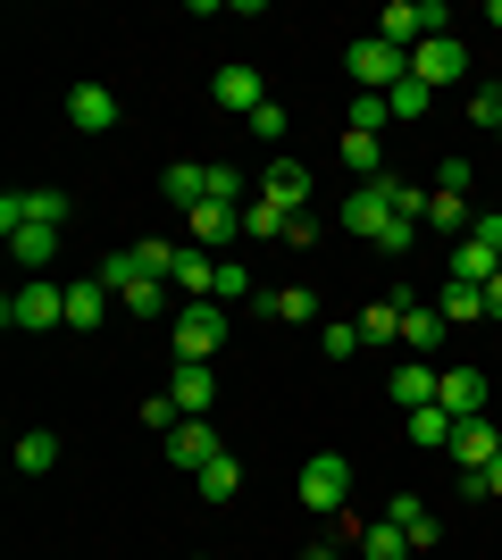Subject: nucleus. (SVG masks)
Masks as SVG:
<instances>
[{"label":"nucleus","instance_id":"1a4fd4ad","mask_svg":"<svg viewBox=\"0 0 502 560\" xmlns=\"http://www.w3.org/2000/svg\"><path fill=\"white\" fill-rule=\"evenodd\" d=\"M260 201H277L285 218H302V210H311V176H302L293 160H268L260 167Z\"/></svg>","mask_w":502,"mask_h":560},{"label":"nucleus","instance_id":"a18cd8bd","mask_svg":"<svg viewBox=\"0 0 502 560\" xmlns=\"http://www.w3.org/2000/svg\"><path fill=\"white\" fill-rule=\"evenodd\" d=\"M302 560H343V544H335V536H318V544H311Z\"/></svg>","mask_w":502,"mask_h":560},{"label":"nucleus","instance_id":"c9c22d12","mask_svg":"<svg viewBox=\"0 0 502 560\" xmlns=\"http://www.w3.org/2000/svg\"><path fill=\"white\" fill-rule=\"evenodd\" d=\"M385 117H394V109H385V93H352V126H343V135H377Z\"/></svg>","mask_w":502,"mask_h":560},{"label":"nucleus","instance_id":"412c9836","mask_svg":"<svg viewBox=\"0 0 502 560\" xmlns=\"http://www.w3.org/2000/svg\"><path fill=\"white\" fill-rule=\"evenodd\" d=\"M453 460H460V468H494V460H502V427L469 419V427L453 435Z\"/></svg>","mask_w":502,"mask_h":560},{"label":"nucleus","instance_id":"37998d69","mask_svg":"<svg viewBox=\"0 0 502 560\" xmlns=\"http://www.w3.org/2000/svg\"><path fill=\"white\" fill-rule=\"evenodd\" d=\"M469 493H478V502H502V460L494 468H469Z\"/></svg>","mask_w":502,"mask_h":560},{"label":"nucleus","instance_id":"c756f323","mask_svg":"<svg viewBox=\"0 0 502 560\" xmlns=\"http://www.w3.org/2000/svg\"><path fill=\"white\" fill-rule=\"evenodd\" d=\"M435 310H444V327H469V318H486V284H460V277H453Z\"/></svg>","mask_w":502,"mask_h":560},{"label":"nucleus","instance_id":"7ed1b4c3","mask_svg":"<svg viewBox=\"0 0 502 560\" xmlns=\"http://www.w3.org/2000/svg\"><path fill=\"white\" fill-rule=\"evenodd\" d=\"M167 343H176V360H218L226 351V302H185L167 318Z\"/></svg>","mask_w":502,"mask_h":560},{"label":"nucleus","instance_id":"9d476101","mask_svg":"<svg viewBox=\"0 0 502 560\" xmlns=\"http://www.w3.org/2000/svg\"><path fill=\"white\" fill-rule=\"evenodd\" d=\"M210 93H218V109H235V117L268 109V84H260V68H243V59H235V68H218V84H210Z\"/></svg>","mask_w":502,"mask_h":560},{"label":"nucleus","instance_id":"2f4dec72","mask_svg":"<svg viewBox=\"0 0 502 560\" xmlns=\"http://www.w3.org/2000/svg\"><path fill=\"white\" fill-rule=\"evenodd\" d=\"M343 167H352L360 185H377V176H385V151H377V135H343Z\"/></svg>","mask_w":502,"mask_h":560},{"label":"nucleus","instance_id":"2eb2a0df","mask_svg":"<svg viewBox=\"0 0 502 560\" xmlns=\"http://www.w3.org/2000/svg\"><path fill=\"white\" fill-rule=\"evenodd\" d=\"M68 126H75V135H109V126H118V93L75 84V93H68Z\"/></svg>","mask_w":502,"mask_h":560},{"label":"nucleus","instance_id":"79ce46f5","mask_svg":"<svg viewBox=\"0 0 502 560\" xmlns=\"http://www.w3.org/2000/svg\"><path fill=\"white\" fill-rule=\"evenodd\" d=\"M469 126H478V135H494V126H502V101L478 93V101H469Z\"/></svg>","mask_w":502,"mask_h":560},{"label":"nucleus","instance_id":"423d86ee","mask_svg":"<svg viewBox=\"0 0 502 560\" xmlns=\"http://www.w3.org/2000/svg\"><path fill=\"white\" fill-rule=\"evenodd\" d=\"M410 75H419V84H460V75H469V50H460V34H428V43L410 50Z\"/></svg>","mask_w":502,"mask_h":560},{"label":"nucleus","instance_id":"c85d7f7f","mask_svg":"<svg viewBox=\"0 0 502 560\" xmlns=\"http://www.w3.org/2000/svg\"><path fill=\"white\" fill-rule=\"evenodd\" d=\"M50 468H59V435H50V427L17 435V477H50Z\"/></svg>","mask_w":502,"mask_h":560},{"label":"nucleus","instance_id":"aec40b11","mask_svg":"<svg viewBox=\"0 0 502 560\" xmlns=\"http://www.w3.org/2000/svg\"><path fill=\"white\" fill-rule=\"evenodd\" d=\"M118 310H135V318H176V310H185V302L167 293V277H135V284H126V293H118Z\"/></svg>","mask_w":502,"mask_h":560},{"label":"nucleus","instance_id":"7c9ffc66","mask_svg":"<svg viewBox=\"0 0 502 560\" xmlns=\"http://www.w3.org/2000/svg\"><path fill=\"white\" fill-rule=\"evenodd\" d=\"M192 486H201V502H226V493L243 486V460H235V452H218V460L201 468V477H192Z\"/></svg>","mask_w":502,"mask_h":560},{"label":"nucleus","instance_id":"4be33fe9","mask_svg":"<svg viewBox=\"0 0 502 560\" xmlns=\"http://www.w3.org/2000/svg\"><path fill=\"white\" fill-rule=\"evenodd\" d=\"M435 385H444V369H428V360H402V369H394V401H402V410H428Z\"/></svg>","mask_w":502,"mask_h":560},{"label":"nucleus","instance_id":"20e7f679","mask_svg":"<svg viewBox=\"0 0 502 560\" xmlns=\"http://www.w3.org/2000/svg\"><path fill=\"white\" fill-rule=\"evenodd\" d=\"M343 68H352V84H360V93H394V84H402V75H410V50L377 43V34H360Z\"/></svg>","mask_w":502,"mask_h":560},{"label":"nucleus","instance_id":"9b49d317","mask_svg":"<svg viewBox=\"0 0 502 560\" xmlns=\"http://www.w3.org/2000/svg\"><path fill=\"white\" fill-rule=\"evenodd\" d=\"M435 401H444V410H453L460 427H469V419H486V369H444Z\"/></svg>","mask_w":502,"mask_h":560},{"label":"nucleus","instance_id":"8fccbe9b","mask_svg":"<svg viewBox=\"0 0 502 560\" xmlns=\"http://www.w3.org/2000/svg\"><path fill=\"white\" fill-rule=\"evenodd\" d=\"M494 142H502V126H494Z\"/></svg>","mask_w":502,"mask_h":560},{"label":"nucleus","instance_id":"f8f14e48","mask_svg":"<svg viewBox=\"0 0 502 560\" xmlns=\"http://www.w3.org/2000/svg\"><path fill=\"white\" fill-rule=\"evenodd\" d=\"M218 452H226V444H218V427H210V419H185L176 435H167V460H176V468H192V477H201V468H210Z\"/></svg>","mask_w":502,"mask_h":560},{"label":"nucleus","instance_id":"cd10ccee","mask_svg":"<svg viewBox=\"0 0 502 560\" xmlns=\"http://www.w3.org/2000/svg\"><path fill=\"white\" fill-rule=\"evenodd\" d=\"M453 277H460V284H494V277H502V259L486 252L478 234H460V252H453Z\"/></svg>","mask_w":502,"mask_h":560},{"label":"nucleus","instance_id":"f03ea898","mask_svg":"<svg viewBox=\"0 0 502 560\" xmlns=\"http://www.w3.org/2000/svg\"><path fill=\"white\" fill-rule=\"evenodd\" d=\"M0 327L9 335H43V327H68V284L50 277H25L9 302H0Z\"/></svg>","mask_w":502,"mask_h":560},{"label":"nucleus","instance_id":"a211bd4d","mask_svg":"<svg viewBox=\"0 0 502 560\" xmlns=\"http://www.w3.org/2000/svg\"><path fill=\"white\" fill-rule=\"evenodd\" d=\"M109 302H118V293H109V284H101V277L68 284V327H75V335H93L101 318H109Z\"/></svg>","mask_w":502,"mask_h":560},{"label":"nucleus","instance_id":"72a5a7b5","mask_svg":"<svg viewBox=\"0 0 502 560\" xmlns=\"http://www.w3.org/2000/svg\"><path fill=\"white\" fill-rule=\"evenodd\" d=\"M385 109L402 117V126H419V117H428V84H419V75H402V84L385 93Z\"/></svg>","mask_w":502,"mask_h":560},{"label":"nucleus","instance_id":"473e14b6","mask_svg":"<svg viewBox=\"0 0 502 560\" xmlns=\"http://www.w3.org/2000/svg\"><path fill=\"white\" fill-rule=\"evenodd\" d=\"M285 226H293V218L277 210V201H243V234H260V243H285Z\"/></svg>","mask_w":502,"mask_h":560},{"label":"nucleus","instance_id":"f704fd0d","mask_svg":"<svg viewBox=\"0 0 502 560\" xmlns=\"http://www.w3.org/2000/svg\"><path fill=\"white\" fill-rule=\"evenodd\" d=\"M428 226H478V210H469V201H460V192H428Z\"/></svg>","mask_w":502,"mask_h":560},{"label":"nucleus","instance_id":"bb28decb","mask_svg":"<svg viewBox=\"0 0 502 560\" xmlns=\"http://www.w3.org/2000/svg\"><path fill=\"white\" fill-rule=\"evenodd\" d=\"M9 252H17V268H34V277H43L50 252H59V226H17V234H9Z\"/></svg>","mask_w":502,"mask_h":560},{"label":"nucleus","instance_id":"a19ab883","mask_svg":"<svg viewBox=\"0 0 502 560\" xmlns=\"http://www.w3.org/2000/svg\"><path fill=\"white\" fill-rule=\"evenodd\" d=\"M435 192H460V201H469V160H444V167H435Z\"/></svg>","mask_w":502,"mask_h":560},{"label":"nucleus","instance_id":"6e6552de","mask_svg":"<svg viewBox=\"0 0 502 560\" xmlns=\"http://www.w3.org/2000/svg\"><path fill=\"white\" fill-rule=\"evenodd\" d=\"M167 394H176V410H185V419H210V401H218V376H210V360H176Z\"/></svg>","mask_w":502,"mask_h":560},{"label":"nucleus","instance_id":"4468645a","mask_svg":"<svg viewBox=\"0 0 502 560\" xmlns=\"http://www.w3.org/2000/svg\"><path fill=\"white\" fill-rule=\"evenodd\" d=\"M160 192L176 201V210H201V201L218 192V167H201V160H176V167L160 176Z\"/></svg>","mask_w":502,"mask_h":560},{"label":"nucleus","instance_id":"49530a36","mask_svg":"<svg viewBox=\"0 0 502 560\" xmlns=\"http://www.w3.org/2000/svg\"><path fill=\"white\" fill-rule=\"evenodd\" d=\"M486 318H494V327H502V277L486 284Z\"/></svg>","mask_w":502,"mask_h":560},{"label":"nucleus","instance_id":"ea45409f","mask_svg":"<svg viewBox=\"0 0 502 560\" xmlns=\"http://www.w3.org/2000/svg\"><path fill=\"white\" fill-rule=\"evenodd\" d=\"M143 427H160V435H176V427H185V410H176V394H151V401H143Z\"/></svg>","mask_w":502,"mask_h":560},{"label":"nucleus","instance_id":"dca6fc26","mask_svg":"<svg viewBox=\"0 0 502 560\" xmlns=\"http://www.w3.org/2000/svg\"><path fill=\"white\" fill-rule=\"evenodd\" d=\"M402 302H419V293H394V302H369V310L352 318V327H360V343H369V351H377V343H402Z\"/></svg>","mask_w":502,"mask_h":560},{"label":"nucleus","instance_id":"09e8293b","mask_svg":"<svg viewBox=\"0 0 502 560\" xmlns=\"http://www.w3.org/2000/svg\"><path fill=\"white\" fill-rule=\"evenodd\" d=\"M185 560H210V552H185Z\"/></svg>","mask_w":502,"mask_h":560},{"label":"nucleus","instance_id":"58836bf2","mask_svg":"<svg viewBox=\"0 0 502 560\" xmlns=\"http://www.w3.org/2000/svg\"><path fill=\"white\" fill-rule=\"evenodd\" d=\"M243 126H252V142H285V101H268V109H252Z\"/></svg>","mask_w":502,"mask_h":560},{"label":"nucleus","instance_id":"de8ad7c7","mask_svg":"<svg viewBox=\"0 0 502 560\" xmlns=\"http://www.w3.org/2000/svg\"><path fill=\"white\" fill-rule=\"evenodd\" d=\"M486 25H502V0H494V9H486Z\"/></svg>","mask_w":502,"mask_h":560},{"label":"nucleus","instance_id":"a878e982","mask_svg":"<svg viewBox=\"0 0 502 560\" xmlns=\"http://www.w3.org/2000/svg\"><path fill=\"white\" fill-rule=\"evenodd\" d=\"M17 201H25V226H68L75 218V201L59 185H34V192H17Z\"/></svg>","mask_w":502,"mask_h":560},{"label":"nucleus","instance_id":"4c0bfd02","mask_svg":"<svg viewBox=\"0 0 502 560\" xmlns=\"http://www.w3.org/2000/svg\"><path fill=\"white\" fill-rule=\"evenodd\" d=\"M318 351H327V360H352V351H369V343H360V327L335 318V327H318Z\"/></svg>","mask_w":502,"mask_h":560},{"label":"nucleus","instance_id":"f3484780","mask_svg":"<svg viewBox=\"0 0 502 560\" xmlns=\"http://www.w3.org/2000/svg\"><path fill=\"white\" fill-rule=\"evenodd\" d=\"M210 284H218V252H201V243H176V293L210 302Z\"/></svg>","mask_w":502,"mask_h":560},{"label":"nucleus","instance_id":"393cba45","mask_svg":"<svg viewBox=\"0 0 502 560\" xmlns=\"http://www.w3.org/2000/svg\"><path fill=\"white\" fill-rule=\"evenodd\" d=\"M360 560H419V544H410L394 518H377V527H360Z\"/></svg>","mask_w":502,"mask_h":560},{"label":"nucleus","instance_id":"e433bc0d","mask_svg":"<svg viewBox=\"0 0 502 560\" xmlns=\"http://www.w3.org/2000/svg\"><path fill=\"white\" fill-rule=\"evenodd\" d=\"M235 293H260V284H252V268H243V259H218V284H210V302H235Z\"/></svg>","mask_w":502,"mask_h":560},{"label":"nucleus","instance_id":"f257e3e1","mask_svg":"<svg viewBox=\"0 0 502 560\" xmlns=\"http://www.w3.org/2000/svg\"><path fill=\"white\" fill-rule=\"evenodd\" d=\"M343 226L369 234L377 252H410V243H419V226H410V218H394V192H385V176H377V185H352V201H343Z\"/></svg>","mask_w":502,"mask_h":560},{"label":"nucleus","instance_id":"b1692460","mask_svg":"<svg viewBox=\"0 0 502 560\" xmlns=\"http://www.w3.org/2000/svg\"><path fill=\"white\" fill-rule=\"evenodd\" d=\"M385 518H394V527H402V536L419 544V552H428V544H435V511H428V502H419V493H394V502H385Z\"/></svg>","mask_w":502,"mask_h":560},{"label":"nucleus","instance_id":"ddd939ff","mask_svg":"<svg viewBox=\"0 0 502 560\" xmlns=\"http://www.w3.org/2000/svg\"><path fill=\"white\" fill-rule=\"evenodd\" d=\"M252 310H260V318L302 327V318H318V293H311V284H260V293H252Z\"/></svg>","mask_w":502,"mask_h":560},{"label":"nucleus","instance_id":"6ab92c4d","mask_svg":"<svg viewBox=\"0 0 502 560\" xmlns=\"http://www.w3.org/2000/svg\"><path fill=\"white\" fill-rule=\"evenodd\" d=\"M435 343H444V310H428V302H402V351H410V360H428Z\"/></svg>","mask_w":502,"mask_h":560},{"label":"nucleus","instance_id":"5701e85b","mask_svg":"<svg viewBox=\"0 0 502 560\" xmlns=\"http://www.w3.org/2000/svg\"><path fill=\"white\" fill-rule=\"evenodd\" d=\"M460 419L444 410V401H428V410H410V444H428V452H453Z\"/></svg>","mask_w":502,"mask_h":560},{"label":"nucleus","instance_id":"39448f33","mask_svg":"<svg viewBox=\"0 0 502 560\" xmlns=\"http://www.w3.org/2000/svg\"><path fill=\"white\" fill-rule=\"evenodd\" d=\"M302 502L335 518L352 502V460H343V452H311V460H302Z\"/></svg>","mask_w":502,"mask_h":560},{"label":"nucleus","instance_id":"c03bdc74","mask_svg":"<svg viewBox=\"0 0 502 560\" xmlns=\"http://www.w3.org/2000/svg\"><path fill=\"white\" fill-rule=\"evenodd\" d=\"M469 234H478L486 252H494V259H502V210H486V218H478V226H469Z\"/></svg>","mask_w":502,"mask_h":560},{"label":"nucleus","instance_id":"3c124183","mask_svg":"<svg viewBox=\"0 0 502 560\" xmlns=\"http://www.w3.org/2000/svg\"><path fill=\"white\" fill-rule=\"evenodd\" d=\"M494 101H502V84H494Z\"/></svg>","mask_w":502,"mask_h":560},{"label":"nucleus","instance_id":"0eeeda50","mask_svg":"<svg viewBox=\"0 0 502 560\" xmlns=\"http://www.w3.org/2000/svg\"><path fill=\"white\" fill-rule=\"evenodd\" d=\"M185 234L201 243V252L226 259V243L243 234V210H235V201H201V210H185Z\"/></svg>","mask_w":502,"mask_h":560}]
</instances>
